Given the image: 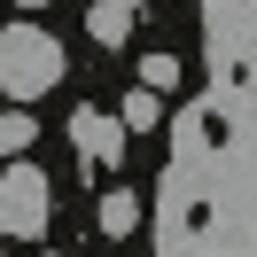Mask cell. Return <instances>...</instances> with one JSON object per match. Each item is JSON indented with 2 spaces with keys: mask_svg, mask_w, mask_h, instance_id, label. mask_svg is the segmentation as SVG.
Wrapping results in <instances>:
<instances>
[{
  "mask_svg": "<svg viewBox=\"0 0 257 257\" xmlns=\"http://www.w3.org/2000/svg\"><path fill=\"white\" fill-rule=\"evenodd\" d=\"M86 32H94L101 47H125L133 39V8L125 0H94V8H86Z\"/></svg>",
  "mask_w": 257,
  "mask_h": 257,
  "instance_id": "277c9868",
  "label": "cell"
},
{
  "mask_svg": "<svg viewBox=\"0 0 257 257\" xmlns=\"http://www.w3.org/2000/svg\"><path fill=\"white\" fill-rule=\"evenodd\" d=\"M55 218V187L47 172H32V164H8L0 172V241H39Z\"/></svg>",
  "mask_w": 257,
  "mask_h": 257,
  "instance_id": "7a4b0ae2",
  "label": "cell"
},
{
  "mask_svg": "<svg viewBox=\"0 0 257 257\" xmlns=\"http://www.w3.org/2000/svg\"><path fill=\"white\" fill-rule=\"evenodd\" d=\"M141 86H148V94L179 86V55H148V63H141Z\"/></svg>",
  "mask_w": 257,
  "mask_h": 257,
  "instance_id": "52a82bcc",
  "label": "cell"
},
{
  "mask_svg": "<svg viewBox=\"0 0 257 257\" xmlns=\"http://www.w3.org/2000/svg\"><path fill=\"white\" fill-rule=\"evenodd\" d=\"M94 218H101V234H133V226H141V195H125V187H109V195H101V203H94Z\"/></svg>",
  "mask_w": 257,
  "mask_h": 257,
  "instance_id": "5b68a950",
  "label": "cell"
},
{
  "mask_svg": "<svg viewBox=\"0 0 257 257\" xmlns=\"http://www.w3.org/2000/svg\"><path fill=\"white\" fill-rule=\"evenodd\" d=\"M70 141H78L86 164H117L133 133H125V117H109V109H78V117H70Z\"/></svg>",
  "mask_w": 257,
  "mask_h": 257,
  "instance_id": "3957f363",
  "label": "cell"
},
{
  "mask_svg": "<svg viewBox=\"0 0 257 257\" xmlns=\"http://www.w3.org/2000/svg\"><path fill=\"white\" fill-rule=\"evenodd\" d=\"M125 8H141V0H125Z\"/></svg>",
  "mask_w": 257,
  "mask_h": 257,
  "instance_id": "30bf717a",
  "label": "cell"
},
{
  "mask_svg": "<svg viewBox=\"0 0 257 257\" xmlns=\"http://www.w3.org/2000/svg\"><path fill=\"white\" fill-rule=\"evenodd\" d=\"M16 148H32V117H0V156H16Z\"/></svg>",
  "mask_w": 257,
  "mask_h": 257,
  "instance_id": "ba28073f",
  "label": "cell"
},
{
  "mask_svg": "<svg viewBox=\"0 0 257 257\" xmlns=\"http://www.w3.org/2000/svg\"><path fill=\"white\" fill-rule=\"evenodd\" d=\"M16 8H47V0H16Z\"/></svg>",
  "mask_w": 257,
  "mask_h": 257,
  "instance_id": "9c48e42d",
  "label": "cell"
},
{
  "mask_svg": "<svg viewBox=\"0 0 257 257\" xmlns=\"http://www.w3.org/2000/svg\"><path fill=\"white\" fill-rule=\"evenodd\" d=\"M47 257H55V249H47Z\"/></svg>",
  "mask_w": 257,
  "mask_h": 257,
  "instance_id": "8fae6325",
  "label": "cell"
},
{
  "mask_svg": "<svg viewBox=\"0 0 257 257\" xmlns=\"http://www.w3.org/2000/svg\"><path fill=\"white\" fill-rule=\"evenodd\" d=\"M117 117H125V133H156V125H164V109H156L148 86H141V94H125V109H117Z\"/></svg>",
  "mask_w": 257,
  "mask_h": 257,
  "instance_id": "8992f818",
  "label": "cell"
},
{
  "mask_svg": "<svg viewBox=\"0 0 257 257\" xmlns=\"http://www.w3.org/2000/svg\"><path fill=\"white\" fill-rule=\"evenodd\" d=\"M63 86V39L39 24H8L0 32V94L8 101H39Z\"/></svg>",
  "mask_w": 257,
  "mask_h": 257,
  "instance_id": "6da1fadb",
  "label": "cell"
}]
</instances>
